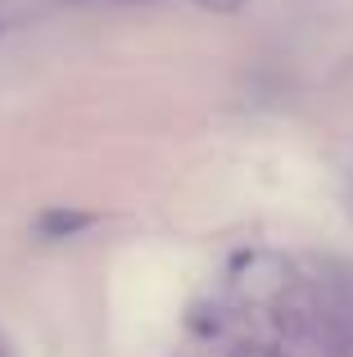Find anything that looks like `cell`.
Listing matches in <instances>:
<instances>
[{
  "label": "cell",
  "mask_w": 353,
  "mask_h": 357,
  "mask_svg": "<svg viewBox=\"0 0 353 357\" xmlns=\"http://www.w3.org/2000/svg\"><path fill=\"white\" fill-rule=\"evenodd\" d=\"M91 213H82V208H45L41 218H36V236H45V240H68V236H77V231H87L91 227Z\"/></svg>",
  "instance_id": "1"
},
{
  "label": "cell",
  "mask_w": 353,
  "mask_h": 357,
  "mask_svg": "<svg viewBox=\"0 0 353 357\" xmlns=\"http://www.w3.org/2000/svg\"><path fill=\"white\" fill-rule=\"evenodd\" d=\"M195 5H204V9H240L245 0H195Z\"/></svg>",
  "instance_id": "2"
}]
</instances>
